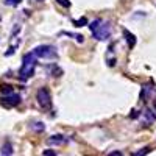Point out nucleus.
<instances>
[{"label":"nucleus","instance_id":"obj_1","mask_svg":"<svg viewBox=\"0 0 156 156\" xmlns=\"http://www.w3.org/2000/svg\"><path fill=\"white\" fill-rule=\"evenodd\" d=\"M89 28L97 41H106L111 36V23L109 22H103L100 19H95L89 23Z\"/></svg>","mask_w":156,"mask_h":156},{"label":"nucleus","instance_id":"obj_16","mask_svg":"<svg viewBox=\"0 0 156 156\" xmlns=\"http://www.w3.org/2000/svg\"><path fill=\"white\" fill-rule=\"evenodd\" d=\"M108 156H123V154H122L120 151H111V153H109Z\"/></svg>","mask_w":156,"mask_h":156},{"label":"nucleus","instance_id":"obj_8","mask_svg":"<svg viewBox=\"0 0 156 156\" xmlns=\"http://www.w3.org/2000/svg\"><path fill=\"white\" fill-rule=\"evenodd\" d=\"M2 153H3V156H11V154H12V147H11L9 142L3 144V147H2Z\"/></svg>","mask_w":156,"mask_h":156},{"label":"nucleus","instance_id":"obj_10","mask_svg":"<svg viewBox=\"0 0 156 156\" xmlns=\"http://www.w3.org/2000/svg\"><path fill=\"white\" fill-rule=\"evenodd\" d=\"M44 128H45V126H44L42 122H34V123H31V129H34V131H37V133H39V131H44Z\"/></svg>","mask_w":156,"mask_h":156},{"label":"nucleus","instance_id":"obj_15","mask_svg":"<svg viewBox=\"0 0 156 156\" xmlns=\"http://www.w3.org/2000/svg\"><path fill=\"white\" fill-rule=\"evenodd\" d=\"M44 156H56V151L55 150H45L44 151Z\"/></svg>","mask_w":156,"mask_h":156},{"label":"nucleus","instance_id":"obj_5","mask_svg":"<svg viewBox=\"0 0 156 156\" xmlns=\"http://www.w3.org/2000/svg\"><path fill=\"white\" fill-rule=\"evenodd\" d=\"M19 103H20V95H17V94H9V95L3 97V105L8 106V108L16 106V105H19Z\"/></svg>","mask_w":156,"mask_h":156},{"label":"nucleus","instance_id":"obj_4","mask_svg":"<svg viewBox=\"0 0 156 156\" xmlns=\"http://www.w3.org/2000/svg\"><path fill=\"white\" fill-rule=\"evenodd\" d=\"M37 103L41 105L42 109H50L51 108V95H50V90L47 87H41L37 90Z\"/></svg>","mask_w":156,"mask_h":156},{"label":"nucleus","instance_id":"obj_9","mask_svg":"<svg viewBox=\"0 0 156 156\" xmlns=\"http://www.w3.org/2000/svg\"><path fill=\"white\" fill-rule=\"evenodd\" d=\"M2 94L3 95H9V94H14V90H12V86H9V84H3L2 86Z\"/></svg>","mask_w":156,"mask_h":156},{"label":"nucleus","instance_id":"obj_14","mask_svg":"<svg viewBox=\"0 0 156 156\" xmlns=\"http://www.w3.org/2000/svg\"><path fill=\"white\" fill-rule=\"evenodd\" d=\"M56 2H58L61 6H64V8H69V6H70V2H69V0H56Z\"/></svg>","mask_w":156,"mask_h":156},{"label":"nucleus","instance_id":"obj_6","mask_svg":"<svg viewBox=\"0 0 156 156\" xmlns=\"http://www.w3.org/2000/svg\"><path fill=\"white\" fill-rule=\"evenodd\" d=\"M67 142V137L66 136H62V134H55V136H51L48 139V144H66Z\"/></svg>","mask_w":156,"mask_h":156},{"label":"nucleus","instance_id":"obj_13","mask_svg":"<svg viewBox=\"0 0 156 156\" xmlns=\"http://www.w3.org/2000/svg\"><path fill=\"white\" fill-rule=\"evenodd\" d=\"M148 151H150V147H145V148H142L140 151H137L134 156H144V154H147Z\"/></svg>","mask_w":156,"mask_h":156},{"label":"nucleus","instance_id":"obj_17","mask_svg":"<svg viewBox=\"0 0 156 156\" xmlns=\"http://www.w3.org/2000/svg\"><path fill=\"white\" fill-rule=\"evenodd\" d=\"M154 109H156V101H154Z\"/></svg>","mask_w":156,"mask_h":156},{"label":"nucleus","instance_id":"obj_11","mask_svg":"<svg viewBox=\"0 0 156 156\" xmlns=\"http://www.w3.org/2000/svg\"><path fill=\"white\" fill-rule=\"evenodd\" d=\"M20 3V0H5V5L8 6H17Z\"/></svg>","mask_w":156,"mask_h":156},{"label":"nucleus","instance_id":"obj_2","mask_svg":"<svg viewBox=\"0 0 156 156\" xmlns=\"http://www.w3.org/2000/svg\"><path fill=\"white\" fill-rule=\"evenodd\" d=\"M34 67H36V56L33 53L23 55V62L19 70V78L22 81H27L28 78H31L34 75Z\"/></svg>","mask_w":156,"mask_h":156},{"label":"nucleus","instance_id":"obj_12","mask_svg":"<svg viewBox=\"0 0 156 156\" xmlns=\"http://www.w3.org/2000/svg\"><path fill=\"white\" fill-rule=\"evenodd\" d=\"M73 23L76 25V27H83V25L87 23V20H86V17H81L80 20H73Z\"/></svg>","mask_w":156,"mask_h":156},{"label":"nucleus","instance_id":"obj_3","mask_svg":"<svg viewBox=\"0 0 156 156\" xmlns=\"http://www.w3.org/2000/svg\"><path fill=\"white\" fill-rule=\"evenodd\" d=\"M31 53L37 58H44V59H53V58H58V51L53 45H37L34 47V50L31 51Z\"/></svg>","mask_w":156,"mask_h":156},{"label":"nucleus","instance_id":"obj_7","mask_svg":"<svg viewBox=\"0 0 156 156\" xmlns=\"http://www.w3.org/2000/svg\"><path fill=\"white\" fill-rule=\"evenodd\" d=\"M123 36L126 37V41H128V47H129V48H133V47L136 45V36L131 34L128 30H123Z\"/></svg>","mask_w":156,"mask_h":156}]
</instances>
